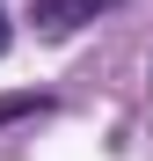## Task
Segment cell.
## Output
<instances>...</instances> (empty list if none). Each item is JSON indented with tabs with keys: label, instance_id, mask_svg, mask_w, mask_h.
Masks as SVG:
<instances>
[{
	"label": "cell",
	"instance_id": "3",
	"mask_svg": "<svg viewBox=\"0 0 153 161\" xmlns=\"http://www.w3.org/2000/svg\"><path fill=\"white\" fill-rule=\"evenodd\" d=\"M0 59H8V15H0Z\"/></svg>",
	"mask_w": 153,
	"mask_h": 161
},
{
	"label": "cell",
	"instance_id": "2",
	"mask_svg": "<svg viewBox=\"0 0 153 161\" xmlns=\"http://www.w3.org/2000/svg\"><path fill=\"white\" fill-rule=\"evenodd\" d=\"M51 110V95H0V125H15V117H44Z\"/></svg>",
	"mask_w": 153,
	"mask_h": 161
},
{
	"label": "cell",
	"instance_id": "1",
	"mask_svg": "<svg viewBox=\"0 0 153 161\" xmlns=\"http://www.w3.org/2000/svg\"><path fill=\"white\" fill-rule=\"evenodd\" d=\"M110 8H117V0H37V8H29V22H37V37H51V44H59V37L88 30V22H95V15H110Z\"/></svg>",
	"mask_w": 153,
	"mask_h": 161
}]
</instances>
